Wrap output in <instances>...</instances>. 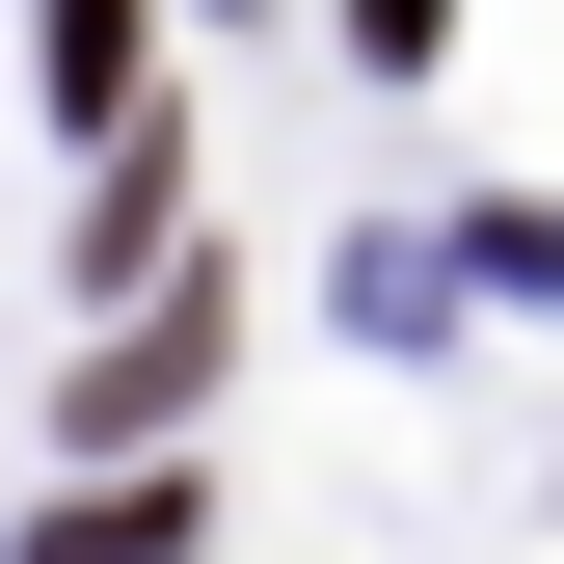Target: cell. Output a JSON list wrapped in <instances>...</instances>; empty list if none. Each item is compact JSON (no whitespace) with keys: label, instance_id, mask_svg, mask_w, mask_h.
I'll return each instance as SVG.
<instances>
[{"label":"cell","instance_id":"6da1fadb","mask_svg":"<svg viewBox=\"0 0 564 564\" xmlns=\"http://www.w3.org/2000/svg\"><path fill=\"white\" fill-rule=\"evenodd\" d=\"M188 403H216V269H188V296H134L82 377H54V431H82V457H162Z\"/></svg>","mask_w":564,"mask_h":564},{"label":"cell","instance_id":"7a4b0ae2","mask_svg":"<svg viewBox=\"0 0 564 564\" xmlns=\"http://www.w3.org/2000/svg\"><path fill=\"white\" fill-rule=\"evenodd\" d=\"M216 511H188V484H82V511H54V564H188Z\"/></svg>","mask_w":564,"mask_h":564},{"label":"cell","instance_id":"3957f363","mask_svg":"<svg viewBox=\"0 0 564 564\" xmlns=\"http://www.w3.org/2000/svg\"><path fill=\"white\" fill-rule=\"evenodd\" d=\"M54 82H82V108L134 82V0H54Z\"/></svg>","mask_w":564,"mask_h":564}]
</instances>
